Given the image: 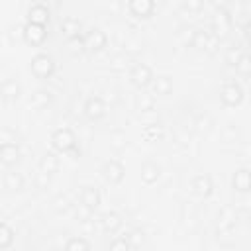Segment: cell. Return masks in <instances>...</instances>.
<instances>
[{
    "label": "cell",
    "instance_id": "cell-21",
    "mask_svg": "<svg viewBox=\"0 0 251 251\" xmlns=\"http://www.w3.org/2000/svg\"><path fill=\"white\" fill-rule=\"evenodd\" d=\"M61 167V161H59V155L57 151H47L39 157V171L47 173V175H55Z\"/></svg>",
    "mask_w": 251,
    "mask_h": 251
},
{
    "label": "cell",
    "instance_id": "cell-17",
    "mask_svg": "<svg viewBox=\"0 0 251 251\" xmlns=\"http://www.w3.org/2000/svg\"><path fill=\"white\" fill-rule=\"evenodd\" d=\"M100 202H102V194H100V190L96 188V186H92V184H84L82 188H80V204H84L86 208H90V210H98V206H100Z\"/></svg>",
    "mask_w": 251,
    "mask_h": 251
},
{
    "label": "cell",
    "instance_id": "cell-29",
    "mask_svg": "<svg viewBox=\"0 0 251 251\" xmlns=\"http://www.w3.org/2000/svg\"><path fill=\"white\" fill-rule=\"evenodd\" d=\"M108 247H110L112 251H118V249H124V251H126V249H133V247H131V243H129V239L126 237V233H124V235L114 237V239L108 243Z\"/></svg>",
    "mask_w": 251,
    "mask_h": 251
},
{
    "label": "cell",
    "instance_id": "cell-25",
    "mask_svg": "<svg viewBox=\"0 0 251 251\" xmlns=\"http://www.w3.org/2000/svg\"><path fill=\"white\" fill-rule=\"evenodd\" d=\"M155 106V94L153 92H139L135 96V108L139 112H149Z\"/></svg>",
    "mask_w": 251,
    "mask_h": 251
},
{
    "label": "cell",
    "instance_id": "cell-15",
    "mask_svg": "<svg viewBox=\"0 0 251 251\" xmlns=\"http://www.w3.org/2000/svg\"><path fill=\"white\" fill-rule=\"evenodd\" d=\"M51 20V10L47 4H41V2H35L29 6L27 10V22H33V24H41V25H47Z\"/></svg>",
    "mask_w": 251,
    "mask_h": 251
},
{
    "label": "cell",
    "instance_id": "cell-20",
    "mask_svg": "<svg viewBox=\"0 0 251 251\" xmlns=\"http://www.w3.org/2000/svg\"><path fill=\"white\" fill-rule=\"evenodd\" d=\"M29 104L37 110H45L53 104V92L49 88H37V90H33V94L29 98Z\"/></svg>",
    "mask_w": 251,
    "mask_h": 251
},
{
    "label": "cell",
    "instance_id": "cell-36",
    "mask_svg": "<svg viewBox=\"0 0 251 251\" xmlns=\"http://www.w3.org/2000/svg\"><path fill=\"white\" fill-rule=\"evenodd\" d=\"M243 35H245V39L251 43V20L245 22V25H243Z\"/></svg>",
    "mask_w": 251,
    "mask_h": 251
},
{
    "label": "cell",
    "instance_id": "cell-34",
    "mask_svg": "<svg viewBox=\"0 0 251 251\" xmlns=\"http://www.w3.org/2000/svg\"><path fill=\"white\" fill-rule=\"evenodd\" d=\"M241 55V51H237L235 47H231L229 51H227V55H226V63L229 65V67H233L235 65V61H237V57Z\"/></svg>",
    "mask_w": 251,
    "mask_h": 251
},
{
    "label": "cell",
    "instance_id": "cell-18",
    "mask_svg": "<svg viewBox=\"0 0 251 251\" xmlns=\"http://www.w3.org/2000/svg\"><path fill=\"white\" fill-rule=\"evenodd\" d=\"M175 88L173 76L171 75H155L153 82H151V92L155 96H169Z\"/></svg>",
    "mask_w": 251,
    "mask_h": 251
},
{
    "label": "cell",
    "instance_id": "cell-26",
    "mask_svg": "<svg viewBox=\"0 0 251 251\" xmlns=\"http://www.w3.org/2000/svg\"><path fill=\"white\" fill-rule=\"evenodd\" d=\"M14 239H16V231H14L6 222H2V224H0V249H2V251H4V249H10L12 243H14Z\"/></svg>",
    "mask_w": 251,
    "mask_h": 251
},
{
    "label": "cell",
    "instance_id": "cell-28",
    "mask_svg": "<svg viewBox=\"0 0 251 251\" xmlns=\"http://www.w3.org/2000/svg\"><path fill=\"white\" fill-rule=\"evenodd\" d=\"M90 247H92L90 241L84 239V237H69V239L65 241V249H67V251H86V249H90Z\"/></svg>",
    "mask_w": 251,
    "mask_h": 251
},
{
    "label": "cell",
    "instance_id": "cell-14",
    "mask_svg": "<svg viewBox=\"0 0 251 251\" xmlns=\"http://www.w3.org/2000/svg\"><path fill=\"white\" fill-rule=\"evenodd\" d=\"M161 173H163L161 165L157 161H151V159L141 163V167H139V176L145 184H155L161 178Z\"/></svg>",
    "mask_w": 251,
    "mask_h": 251
},
{
    "label": "cell",
    "instance_id": "cell-33",
    "mask_svg": "<svg viewBox=\"0 0 251 251\" xmlns=\"http://www.w3.org/2000/svg\"><path fill=\"white\" fill-rule=\"evenodd\" d=\"M92 214H94V210L86 208L84 204H78V208H76V220L78 222H88L92 218Z\"/></svg>",
    "mask_w": 251,
    "mask_h": 251
},
{
    "label": "cell",
    "instance_id": "cell-1",
    "mask_svg": "<svg viewBox=\"0 0 251 251\" xmlns=\"http://www.w3.org/2000/svg\"><path fill=\"white\" fill-rule=\"evenodd\" d=\"M51 145L57 153L61 155H71V157H78L80 155V147H78V139L75 135L73 129L69 127H59L51 133Z\"/></svg>",
    "mask_w": 251,
    "mask_h": 251
},
{
    "label": "cell",
    "instance_id": "cell-32",
    "mask_svg": "<svg viewBox=\"0 0 251 251\" xmlns=\"http://www.w3.org/2000/svg\"><path fill=\"white\" fill-rule=\"evenodd\" d=\"M53 208L61 214V212H67L69 208H71V200L67 198V196H63V194H59L55 200H53Z\"/></svg>",
    "mask_w": 251,
    "mask_h": 251
},
{
    "label": "cell",
    "instance_id": "cell-13",
    "mask_svg": "<svg viewBox=\"0 0 251 251\" xmlns=\"http://www.w3.org/2000/svg\"><path fill=\"white\" fill-rule=\"evenodd\" d=\"M212 27H214L216 35H220V37H224L229 31V27H231V14H229L227 8H216L214 18H212Z\"/></svg>",
    "mask_w": 251,
    "mask_h": 251
},
{
    "label": "cell",
    "instance_id": "cell-4",
    "mask_svg": "<svg viewBox=\"0 0 251 251\" xmlns=\"http://www.w3.org/2000/svg\"><path fill=\"white\" fill-rule=\"evenodd\" d=\"M220 102L227 108H235L243 102V88L235 80H227L220 86Z\"/></svg>",
    "mask_w": 251,
    "mask_h": 251
},
{
    "label": "cell",
    "instance_id": "cell-11",
    "mask_svg": "<svg viewBox=\"0 0 251 251\" xmlns=\"http://www.w3.org/2000/svg\"><path fill=\"white\" fill-rule=\"evenodd\" d=\"M190 188H192V192H194L196 196H200V198H210L212 192H214V180H212L210 175L200 173V175L192 176Z\"/></svg>",
    "mask_w": 251,
    "mask_h": 251
},
{
    "label": "cell",
    "instance_id": "cell-16",
    "mask_svg": "<svg viewBox=\"0 0 251 251\" xmlns=\"http://www.w3.org/2000/svg\"><path fill=\"white\" fill-rule=\"evenodd\" d=\"M61 33L67 37V41H73V39H78L82 37V24L78 18H73V16H67L63 22H61Z\"/></svg>",
    "mask_w": 251,
    "mask_h": 251
},
{
    "label": "cell",
    "instance_id": "cell-35",
    "mask_svg": "<svg viewBox=\"0 0 251 251\" xmlns=\"http://www.w3.org/2000/svg\"><path fill=\"white\" fill-rule=\"evenodd\" d=\"M145 135H153V137H161L163 135V131H161V127L159 126H149V127H145Z\"/></svg>",
    "mask_w": 251,
    "mask_h": 251
},
{
    "label": "cell",
    "instance_id": "cell-5",
    "mask_svg": "<svg viewBox=\"0 0 251 251\" xmlns=\"http://www.w3.org/2000/svg\"><path fill=\"white\" fill-rule=\"evenodd\" d=\"M100 175H102V178H104L108 184H120V182L126 178V167H124L122 161L108 159V161L102 163Z\"/></svg>",
    "mask_w": 251,
    "mask_h": 251
},
{
    "label": "cell",
    "instance_id": "cell-3",
    "mask_svg": "<svg viewBox=\"0 0 251 251\" xmlns=\"http://www.w3.org/2000/svg\"><path fill=\"white\" fill-rule=\"evenodd\" d=\"M153 78H155V73H153V69H151L147 63H135V65L129 69V80H131V84H133L135 88H139V90L149 88L151 82H153Z\"/></svg>",
    "mask_w": 251,
    "mask_h": 251
},
{
    "label": "cell",
    "instance_id": "cell-9",
    "mask_svg": "<svg viewBox=\"0 0 251 251\" xmlns=\"http://www.w3.org/2000/svg\"><path fill=\"white\" fill-rule=\"evenodd\" d=\"M155 0H127V10L137 20H149L155 14Z\"/></svg>",
    "mask_w": 251,
    "mask_h": 251
},
{
    "label": "cell",
    "instance_id": "cell-19",
    "mask_svg": "<svg viewBox=\"0 0 251 251\" xmlns=\"http://www.w3.org/2000/svg\"><path fill=\"white\" fill-rule=\"evenodd\" d=\"M100 227H102V231H106V233H116V231H120L122 229V218L116 214V212H104L102 216H100Z\"/></svg>",
    "mask_w": 251,
    "mask_h": 251
},
{
    "label": "cell",
    "instance_id": "cell-2",
    "mask_svg": "<svg viewBox=\"0 0 251 251\" xmlns=\"http://www.w3.org/2000/svg\"><path fill=\"white\" fill-rule=\"evenodd\" d=\"M29 71L35 78H51L57 71V65L49 53H37L29 61Z\"/></svg>",
    "mask_w": 251,
    "mask_h": 251
},
{
    "label": "cell",
    "instance_id": "cell-7",
    "mask_svg": "<svg viewBox=\"0 0 251 251\" xmlns=\"http://www.w3.org/2000/svg\"><path fill=\"white\" fill-rule=\"evenodd\" d=\"M84 47H86V51H92V53L104 51L108 47L106 31L100 27H90L88 31H84Z\"/></svg>",
    "mask_w": 251,
    "mask_h": 251
},
{
    "label": "cell",
    "instance_id": "cell-31",
    "mask_svg": "<svg viewBox=\"0 0 251 251\" xmlns=\"http://www.w3.org/2000/svg\"><path fill=\"white\" fill-rule=\"evenodd\" d=\"M182 8L190 14H198L204 8V0H182Z\"/></svg>",
    "mask_w": 251,
    "mask_h": 251
},
{
    "label": "cell",
    "instance_id": "cell-27",
    "mask_svg": "<svg viewBox=\"0 0 251 251\" xmlns=\"http://www.w3.org/2000/svg\"><path fill=\"white\" fill-rule=\"evenodd\" d=\"M235 73L239 76H251V55L249 53H241L233 65Z\"/></svg>",
    "mask_w": 251,
    "mask_h": 251
},
{
    "label": "cell",
    "instance_id": "cell-10",
    "mask_svg": "<svg viewBox=\"0 0 251 251\" xmlns=\"http://www.w3.org/2000/svg\"><path fill=\"white\" fill-rule=\"evenodd\" d=\"M22 157V151H20V145L18 141H2L0 143V163L10 169L14 167Z\"/></svg>",
    "mask_w": 251,
    "mask_h": 251
},
{
    "label": "cell",
    "instance_id": "cell-23",
    "mask_svg": "<svg viewBox=\"0 0 251 251\" xmlns=\"http://www.w3.org/2000/svg\"><path fill=\"white\" fill-rule=\"evenodd\" d=\"M210 43H212V33H210L208 29H204V27H198V29H194V31H192V39H190V45H192L194 49H198V51H204V49H208V47H210Z\"/></svg>",
    "mask_w": 251,
    "mask_h": 251
},
{
    "label": "cell",
    "instance_id": "cell-12",
    "mask_svg": "<svg viewBox=\"0 0 251 251\" xmlns=\"http://www.w3.org/2000/svg\"><path fill=\"white\" fill-rule=\"evenodd\" d=\"M231 188L241 194L251 192V169H247V167L235 169L231 175Z\"/></svg>",
    "mask_w": 251,
    "mask_h": 251
},
{
    "label": "cell",
    "instance_id": "cell-24",
    "mask_svg": "<svg viewBox=\"0 0 251 251\" xmlns=\"http://www.w3.org/2000/svg\"><path fill=\"white\" fill-rule=\"evenodd\" d=\"M22 94V86L16 78H4L2 82V96L6 100H18Z\"/></svg>",
    "mask_w": 251,
    "mask_h": 251
},
{
    "label": "cell",
    "instance_id": "cell-8",
    "mask_svg": "<svg viewBox=\"0 0 251 251\" xmlns=\"http://www.w3.org/2000/svg\"><path fill=\"white\" fill-rule=\"evenodd\" d=\"M106 102L100 96H88L82 104V114L90 120V122H98L106 116Z\"/></svg>",
    "mask_w": 251,
    "mask_h": 251
},
{
    "label": "cell",
    "instance_id": "cell-6",
    "mask_svg": "<svg viewBox=\"0 0 251 251\" xmlns=\"http://www.w3.org/2000/svg\"><path fill=\"white\" fill-rule=\"evenodd\" d=\"M22 35H24V41L31 47H39L43 45V41L47 39L49 31H47V25H41V24H33V22H27L22 29Z\"/></svg>",
    "mask_w": 251,
    "mask_h": 251
},
{
    "label": "cell",
    "instance_id": "cell-22",
    "mask_svg": "<svg viewBox=\"0 0 251 251\" xmlns=\"http://www.w3.org/2000/svg\"><path fill=\"white\" fill-rule=\"evenodd\" d=\"M4 186H6L10 192H22L24 186H25V178H24L22 173L10 169V171H6V175H4Z\"/></svg>",
    "mask_w": 251,
    "mask_h": 251
},
{
    "label": "cell",
    "instance_id": "cell-30",
    "mask_svg": "<svg viewBox=\"0 0 251 251\" xmlns=\"http://www.w3.org/2000/svg\"><path fill=\"white\" fill-rule=\"evenodd\" d=\"M126 237L129 239V243H131V247H133V249L141 247V245H143V241H145V233H143L141 229H131V231H127V233H126Z\"/></svg>",
    "mask_w": 251,
    "mask_h": 251
}]
</instances>
